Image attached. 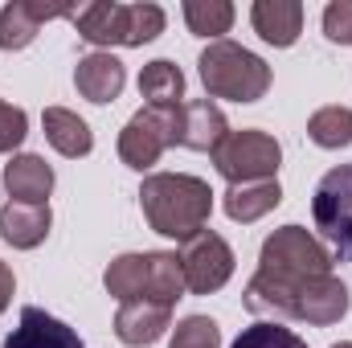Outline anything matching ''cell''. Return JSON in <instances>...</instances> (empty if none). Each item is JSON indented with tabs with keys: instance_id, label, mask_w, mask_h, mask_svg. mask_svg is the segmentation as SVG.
I'll return each mask as SVG.
<instances>
[{
	"instance_id": "obj_5",
	"label": "cell",
	"mask_w": 352,
	"mask_h": 348,
	"mask_svg": "<svg viewBox=\"0 0 352 348\" xmlns=\"http://www.w3.org/2000/svg\"><path fill=\"white\" fill-rule=\"evenodd\" d=\"M332 262H336V254L324 242H316L303 226H283L263 242L258 270L291 283V287H303L316 274H332Z\"/></svg>"
},
{
	"instance_id": "obj_23",
	"label": "cell",
	"mask_w": 352,
	"mask_h": 348,
	"mask_svg": "<svg viewBox=\"0 0 352 348\" xmlns=\"http://www.w3.org/2000/svg\"><path fill=\"white\" fill-rule=\"evenodd\" d=\"M184 21L197 37H217L221 41V33H230V25H234V4L230 0H188Z\"/></svg>"
},
{
	"instance_id": "obj_1",
	"label": "cell",
	"mask_w": 352,
	"mask_h": 348,
	"mask_svg": "<svg viewBox=\"0 0 352 348\" xmlns=\"http://www.w3.org/2000/svg\"><path fill=\"white\" fill-rule=\"evenodd\" d=\"M140 205H144V217L156 234L184 242L197 230H205V221L213 213V188L201 176L188 173H156L144 180Z\"/></svg>"
},
{
	"instance_id": "obj_9",
	"label": "cell",
	"mask_w": 352,
	"mask_h": 348,
	"mask_svg": "<svg viewBox=\"0 0 352 348\" xmlns=\"http://www.w3.org/2000/svg\"><path fill=\"white\" fill-rule=\"evenodd\" d=\"M311 217H316V230L340 254L352 250V164L328 168L320 176L316 197H311Z\"/></svg>"
},
{
	"instance_id": "obj_17",
	"label": "cell",
	"mask_w": 352,
	"mask_h": 348,
	"mask_svg": "<svg viewBox=\"0 0 352 348\" xmlns=\"http://www.w3.org/2000/svg\"><path fill=\"white\" fill-rule=\"evenodd\" d=\"M250 21H254V33L263 37L266 45L287 50L303 33V4L299 0H258Z\"/></svg>"
},
{
	"instance_id": "obj_27",
	"label": "cell",
	"mask_w": 352,
	"mask_h": 348,
	"mask_svg": "<svg viewBox=\"0 0 352 348\" xmlns=\"http://www.w3.org/2000/svg\"><path fill=\"white\" fill-rule=\"evenodd\" d=\"M25 131H29V119H25V111L0 98V152H12V148L25 140Z\"/></svg>"
},
{
	"instance_id": "obj_16",
	"label": "cell",
	"mask_w": 352,
	"mask_h": 348,
	"mask_svg": "<svg viewBox=\"0 0 352 348\" xmlns=\"http://www.w3.org/2000/svg\"><path fill=\"white\" fill-rule=\"evenodd\" d=\"M123 83H127V70L115 54H87L74 66V87L90 102H115Z\"/></svg>"
},
{
	"instance_id": "obj_29",
	"label": "cell",
	"mask_w": 352,
	"mask_h": 348,
	"mask_svg": "<svg viewBox=\"0 0 352 348\" xmlns=\"http://www.w3.org/2000/svg\"><path fill=\"white\" fill-rule=\"evenodd\" d=\"M332 348H352V340H344V345H332Z\"/></svg>"
},
{
	"instance_id": "obj_22",
	"label": "cell",
	"mask_w": 352,
	"mask_h": 348,
	"mask_svg": "<svg viewBox=\"0 0 352 348\" xmlns=\"http://www.w3.org/2000/svg\"><path fill=\"white\" fill-rule=\"evenodd\" d=\"M307 135L316 148H349L352 144V111L349 107H320L307 119Z\"/></svg>"
},
{
	"instance_id": "obj_10",
	"label": "cell",
	"mask_w": 352,
	"mask_h": 348,
	"mask_svg": "<svg viewBox=\"0 0 352 348\" xmlns=\"http://www.w3.org/2000/svg\"><path fill=\"white\" fill-rule=\"evenodd\" d=\"M349 316V287L332 274H316L299 287V299H295V320H307L316 328H328V324H340Z\"/></svg>"
},
{
	"instance_id": "obj_3",
	"label": "cell",
	"mask_w": 352,
	"mask_h": 348,
	"mask_svg": "<svg viewBox=\"0 0 352 348\" xmlns=\"http://www.w3.org/2000/svg\"><path fill=\"white\" fill-rule=\"evenodd\" d=\"M78 37L90 45H148L164 33V8L156 4H107L94 0L70 12Z\"/></svg>"
},
{
	"instance_id": "obj_14",
	"label": "cell",
	"mask_w": 352,
	"mask_h": 348,
	"mask_svg": "<svg viewBox=\"0 0 352 348\" xmlns=\"http://www.w3.org/2000/svg\"><path fill=\"white\" fill-rule=\"evenodd\" d=\"M54 213L50 205H25V201H4L0 205V238L16 250H33L50 238Z\"/></svg>"
},
{
	"instance_id": "obj_25",
	"label": "cell",
	"mask_w": 352,
	"mask_h": 348,
	"mask_svg": "<svg viewBox=\"0 0 352 348\" xmlns=\"http://www.w3.org/2000/svg\"><path fill=\"white\" fill-rule=\"evenodd\" d=\"M234 348H307V340H299V336H295L291 328H283V324L263 320V324L246 328V332L234 340Z\"/></svg>"
},
{
	"instance_id": "obj_13",
	"label": "cell",
	"mask_w": 352,
	"mask_h": 348,
	"mask_svg": "<svg viewBox=\"0 0 352 348\" xmlns=\"http://www.w3.org/2000/svg\"><path fill=\"white\" fill-rule=\"evenodd\" d=\"M4 348H82V340L58 316H50L41 307H25L21 312V324L8 332Z\"/></svg>"
},
{
	"instance_id": "obj_8",
	"label": "cell",
	"mask_w": 352,
	"mask_h": 348,
	"mask_svg": "<svg viewBox=\"0 0 352 348\" xmlns=\"http://www.w3.org/2000/svg\"><path fill=\"white\" fill-rule=\"evenodd\" d=\"M176 259H180V270H184V287L192 295L221 291L230 283V274H234V250L213 230H197L192 238H184Z\"/></svg>"
},
{
	"instance_id": "obj_20",
	"label": "cell",
	"mask_w": 352,
	"mask_h": 348,
	"mask_svg": "<svg viewBox=\"0 0 352 348\" xmlns=\"http://www.w3.org/2000/svg\"><path fill=\"white\" fill-rule=\"evenodd\" d=\"M41 127H45V140H50L62 156H87L90 148H94V135H90L87 119H78V115L66 111V107H45Z\"/></svg>"
},
{
	"instance_id": "obj_28",
	"label": "cell",
	"mask_w": 352,
	"mask_h": 348,
	"mask_svg": "<svg viewBox=\"0 0 352 348\" xmlns=\"http://www.w3.org/2000/svg\"><path fill=\"white\" fill-rule=\"evenodd\" d=\"M12 291H16V279H12V266L0 262V312L12 303Z\"/></svg>"
},
{
	"instance_id": "obj_26",
	"label": "cell",
	"mask_w": 352,
	"mask_h": 348,
	"mask_svg": "<svg viewBox=\"0 0 352 348\" xmlns=\"http://www.w3.org/2000/svg\"><path fill=\"white\" fill-rule=\"evenodd\" d=\"M324 37L336 45H352V0H332L324 8Z\"/></svg>"
},
{
	"instance_id": "obj_11",
	"label": "cell",
	"mask_w": 352,
	"mask_h": 348,
	"mask_svg": "<svg viewBox=\"0 0 352 348\" xmlns=\"http://www.w3.org/2000/svg\"><path fill=\"white\" fill-rule=\"evenodd\" d=\"M226 135H230V127H226V115H221V107H217L213 98L180 102V135H176V144L213 156Z\"/></svg>"
},
{
	"instance_id": "obj_7",
	"label": "cell",
	"mask_w": 352,
	"mask_h": 348,
	"mask_svg": "<svg viewBox=\"0 0 352 348\" xmlns=\"http://www.w3.org/2000/svg\"><path fill=\"white\" fill-rule=\"evenodd\" d=\"M180 135V107H144L119 131V156L127 168H152Z\"/></svg>"
},
{
	"instance_id": "obj_4",
	"label": "cell",
	"mask_w": 352,
	"mask_h": 348,
	"mask_svg": "<svg viewBox=\"0 0 352 348\" xmlns=\"http://www.w3.org/2000/svg\"><path fill=\"white\" fill-rule=\"evenodd\" d=\"M201 83L209 98H230V102H258L270 90V66L258 54L234 41H209L201 54Z\"/></svg>"
},
{
	"instance_id": "obj_18",
	"label": "cell",
	"mask_w": 352,
	"mask_h": 348,
	"mask_svg": "<svg viewBox=\"0 0 352 348\" xmlns=\"http://www.w3.org/2000/svg\"><path fill=\"white\" fill-rule=\"evenodd\" d=\"M4 193L25 205H50L45 197L54 193V168L41 156H12L4 164Z\"/></svg>"
},
{
	"instance_id": "obj_21",
	"label": "cell",
	"mask_w": 352,
	"mask_h": 348,
	"mask_svg": "<svg viewBox=\"0 0 352 348\" xmlns=\"http://www.w3.org/2000/svg\"><path fill=\"white\" fill-rule=\"evenodd\" d=\"M140 94L148 98V107H180V98H184V74H180V66H173L168 58L148 62L144 74H140Z\"/></svg>"
},
{
	"instance_id": "obj_2",
	"label": "cell",
	"mask_w": 352,
	"mask_h": 348,
	"mask_svg": "<svg viewBox=\"0 0 352 348\" xmlns=\"http://www.w3.org/2000/svg\"><path fill=\"white\" fill-rule=\"evenodd\" d=\"M107 291L119 303H135V299H152V303H168L188 291L184 287V270L180 259L168 250H144V254H119L102 274Z\"/></svg>"
},
{
	"instance_id": "obj_24",
	"label": "cell",
	"mask_w": 352,
	"mask_h": 348,
	"mask_svg": "<svg viewBox=\"0 0 352 348\" xmlns=\"http://www.w3.org/2000/svg\"><path fill=\"white\" fill-rule=\"evenodd\" d=\"M173 348H221V328L209 316H184L173 328Z\"/></svg>"
},
{
	"instance_id": "obj_15",
	"label": "cell",
	"mask_w": 352,
	"mask_h": 348,
	"mask_svg": "<svg viewBox=\"0 0 352 348\" xmlns=\"http://www.w3.org/2000/svg\"><path fill=\"white\" fill-rule=\"evenodd\" d=\"M54 17H70V8H58V4H33V0H12L0 8V50H25L37 33H41V21H54Z\"/></svg>"
},
{
	"instance_id": "obj_6",
	"label": "cell",
	"mask_w": 352,
	"mask_h": 348,
	"mask_svg": "<svg viewBox=\"0 0 352 348\" xmlns=\"http://www.w3.org/2000/svg\"><path fill=\"white\" fill-rule=\"evenodd\" d=\"M213 164L230 184L274 180L278 164H283V148H278L274 135H266L258 127H246V131H230L221 140V148L213 152Z\"/></svg>"
},
{
	"instance_id": "obj_19",
	"label": "cell",
	"mask_w": 352,
	"mask_h": 348,
	"mask_svg": "<svg viewBox=\"0 0 352 348\" xmlns=\"http://www.w3.org/2000/svg\"><path fill=\"white\" fill-rule=\"evenodd\" d=\"M278 201H283L278 180H250V184H230V188H226V213H230L234 221H242V226L266 217Z\"/></svg>"
},
{
	"instance_id": "obj_12",
	"label": "cell",
	"mask_w": 352,
	"mask_h": 348,
	"mask_svg": "<svg viewBox=\"0 0 352 348\" xmlns=\"http://www.w3.org/2000/svg\"><path fill=\"white\" fill-rule=\"evenodd\" d=\"M168 324H173V307L168 303H152V299L119 303V312H115V336L131 348L156 345Z\"/></svg>"
}]
</instances>
